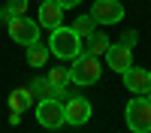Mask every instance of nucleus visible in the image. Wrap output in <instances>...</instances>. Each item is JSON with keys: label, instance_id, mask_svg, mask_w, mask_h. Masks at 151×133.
Returning a JSON list of instances; mask_svg holds the SVG:
<instances>
[{"label": "nucleus", "instance_id": "nucleus-7", "mask_svg": "<svg viewBox=\"0 0 151 133\" xmlns=\"http://www.w3.org/2000/svg\"><path fill=\"white\" fill-rule=\"evenodd\" d=\"M64 118L73 127L88 124V118H91V100H85V97H70L64 103Z\"/></svg>", "mask_w": 151, "mask_h": 133}, {"label": "nucleus", "instance_id": "nucleus-6", "mask_svg": "<svg viewBox=\"0 0 151 133\" xmlns=\"http://www.w3.org/2000/svg\"><path fill=\"white\" fill-rule=\"evenodd\" d=\"M91 18L97 24H118L124 18V6L121 0H97L94 9H91Z\"/></svg>", "mask_w": 151, "mask_h": 133}, {"label": "nucleus", "instance_id": "nucleus-3", "mask_svg": "<svg viewBox=\"0 0 151 133\" xmlns=\"http://www.w3.org/2000/svg\"><path fill=\"white\" fill-rule=\"evenodd\" d=\"M100 76H103V67L94 55H79L73 60V70H70V82L73 85H94Z\"/></svg>", "mask_w": 151, "mask_h": 133}, {"label": "nucleus", "instance_id": "nucleus-13", "mask_svg": "<svg viewBox=\"0 0 151 133\" xmlns=\"http://www.w3.org/2000/svg\"><path fill=\"white\" fill-rule=\"evenodd\" d=\"M48 60V48L45 45H40V42H33V45H27V64L36 70V67H42Z\"/></svg>", "mask_w": 151, "mask_h": 133}, {"label": "nucleus", "instance_id": "nucleus-11", "mask_svg": "<svg viewBox=\"0 0 151 133\" xmlns=\"http://www.w3.org/2000/svg\"><path fill=\"white\" fill-rule=\"evenodd\" d=\"M36 103V94H33V88H15L9 94V106H12V112H24L27 106H33Z\"/></svg>", "mask_w": 151, "mask_h": 133}, {"label": "nucleus", "instance_id": "nucleus-10", "mask_svg": "<svg viewBox=\"0 0 151 133\" xmlns=\"http://www.w3.org/2000/svg\"><path fill=\"white\" fill-rule=\"evenodd\" d=\"M60 18H64V6L58 0H42L40 3V27L55 30V27H60Z\"/></svg>", "mask_w": 151, "mask_h": 133}, {"label": "nucleus", "instance_id": "nucleus-18", "mask_svg": "<svg viewBox=\"0 0 151 133\" xmlns=\"http://www.w3.org/2000/svg\"><path fill=\"white\" fill-rule=\"evenodd\" d=\"M12 18H15V15H12V12H9L6 6H3V9H0V21H3V24H9Z\"/></svg>", "mask_w": 151, "mask_h": 133}, {"label": "nucleus", "instance_id": "nucleus-4", "mask_svg": "<svg viewBox=\"0 0 151 133\" xmlns=\"http://www.w3.org/2000/svg\"><path fill=\"white\" fill-rule=\"evenodd\" d=\"M36 121H40L42 127L48 130H58L67 124L64 118V103L55 100V97H42V100H36Z\"/></svg>", "mask_w": 151, "mask_h": 133}, {"label": "nucleus", "instance_id": "nucleus-16", "mask_svg": "<svg viewBox=\"0 0 151 133\" xmlns=\"http://www.w3.org/2000/svg\"><path fill=\"white\" fill-rule=\"evenodd\" d=\"M30 88H33V94H40V100H42V97H52V91H55V85L48 82V79H36V82L30 85Z\"/></svg>", "mask_w": 151, "mask_h": 133}, {"label": "nucleus", "instance_id": "nucleus-12", "mask_svg": "<svg viewBox=\"0 0 151 133\" xmlns=\"http://www.w3.org/2000/svg\"><path fill=\"white\" fill-rule=\"evenodd\" d=\"M73 30L82 36V40H88V36H94L97 33V21L91 18V15H82V18H76L73 21Z\"/></svg>", "mask_w": 151, "mask_h": 133}, {"label": "nucleus", "instance_id": "nucleus-19", "mask_svg": "<svg viewBox=\"0 0 151 133\" xmlns=\"http://www.w3.org/2000/svg\"><path fill=\"white\" fill-rule=\"evenodd\" d=\"M121 45H127V48H133L136 45V33H127V36H124V42Z\"/></svg>", "mask_w": 151, "mask_h": 133}, {"label": "nucleus", "instance_id": "nucleus-1", "mask_svg": "<svg viewBox=\"0 0 151 133\" xmlns=\"http://www.w3.org/2000/svg\"><path fill=\"white\" fill-rule=\"evenodd\" d=\"M48 48H52V55L60 58V60H76L82 55V36L76 33L73 27H55L52 36H48Z\"/></svg>", "mask_w": 151, "mask_h": 133}, {"label": "nucleus", "instance_id": "nucleus-2", "mask_svg": "<svg viewBox=\"0 0 151 133\" xmlns=\"http://www.w3.org/2000/svg\"><path fill=\"white\" fill-rule=\"evenodd\" d=\"M127 127L133 133H151V94H139L127 103Z\"/></svg>", "mask_w": 151, "mask_h": 133}, {"label": "nucleus", "instance_id": "nucleus-5", "mask_svg": "<svg viewBox=\"0 0 151 133\" xmlns=\"http://www.w3.org/2000/svg\"><path fill=\"white\" fill-rule=\"evenodd\" d=\"M9 36L15 40L18 45H33V42H40V21H33V18H27V15H18V18H12L9 24Z\"/></svg>", "mask_w": 151, "mask_h": 133}, {"label": "nucleus", "instance_id": "nucleus-21", "mask_svg": "<svg viewBox=\"0 0 151 133\" xmlns=\"http://www.w3.org/2000/svg\"><path fill=\"white\" fill-rule=\"evenodd\" d=\"M40 3H42V0H40Z\"/></svg>", "mask_w": 151, "mask_h": 133}, {"label": "nucleus", "instance_id": "nucleus-14", "mask_svg": "<svg viewBox=\"0 0 151 133\" xmlns=\"http://www.w3.org/2000/svg\"><path fill=\"white\" fill-rule=\"evenodd\" d=\"M88 40H91V42H88V55H94V58L106 55V52H109V45H112L103 33H94V36H88Z\"/></svg>", "mask_w": 151, "mask_h": 133}, {"label": "nucleus", "instance_id": "nucleus-15", "mask_svg": "<svg viewBox=\"0 0 151 133\" xmlns=\"http://www.w3.org/2000/svg\"><path fill=\"white\" fill-rule=\"evenodd\" d=\"M48 82H52L55 88H64V85L70 82V73H67V70H60V67H55L52 73H48Z\"/></svg>", "mask_w": 151, "mask_h": 133}, {"label": "nucleus", "instance_id": "nucleus-17", "mask_svg": "<svg viewBox=\"0 0 151 133\" xmlns=\"http://www.w3.org/2000/svg\"><path fill=\"white\" fill-rule=\"evenodd\" d=\"M6 9H9L15 18H18V15H27V0H9Z\"/></svg>", "mask_w": 151, "mask_h": 133}, {"label": "nucleus", "instance_id": "nucleus-9", "mask_svg": "<svg viewBox=\"0 0 151 133\" xmlns=\"http://www.w3.org/2000/svg\"><path fill=\"white\" fill-rule=\"evenodd\" d=\"M106 64L115 70V73H127L130 67H133V52L127 45H121V42H115V45H109V52H106Z\"/></svg>", "mask_w": 151, "mask_h": 133}, {"label": "nucleus", "instance_id": "nucleus-8", "mask_svg": "<svg viewBox=\"0 0 151 133\" xmlns=\"http://www.w3.org/2000/svg\"><path fill=\"white\" fill-rule=\"evenodd\" d=\"M124 85L133 94H151V70L145 67H130L124 73Z\"/></svg>", "mask_w": 151, "mask_h": 133}, {"label": "nucleus", "instance_id": "nucleus-20", "mask_svg": "<svg viewBox=\"0 0 151 133\" xmlns=\"http://www.w3.org/2000/svg\"><path fill=\"white\" fill-rule=\"evenodd\" d=\"M58 3H60V6H64V9H73V6H79V3H82V0H58Z\"/></svg>", "mask_w": 151, "mask_h": 133}]
</instances>
